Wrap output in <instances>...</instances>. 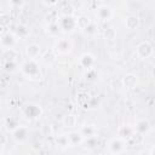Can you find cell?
Returning a JSON list of instances; mask_svg holds the SVG:
<instances>
[{
    "instance_id": "1",
    "label": "cell",
    "mask_w": 155,
    "mask_h": 155,
    "mask_svg": "<svg viewBox=\"0 0 155 155\" xmlns=\"http://www.w3.org/2000/svg\"><path fill=\"white\" fill-rule=\"evenodd\" d=\"M19 69H21V73L27 79H30V80H40L41 79V69H40V65L36 59L28 58L27 61H24L22 63Z\"/></svg>"
},
{
    "instance_id": "2",
    "label": "cell",
    "mask_w": 155,
    "mask_h": 155,
    "mask_svg": "<svg viewBox=\"0 0 155 155\" xmlns=\"http://www.w3.org/2000/svg\"><path fill=\"white\" fill-rule=\"evenodd\" d=\"M57 23L61 28V31H63L65 34H71L78 29L76 17L73 15H63V16L58 17Z\"/></svg>"
},
{
    "instance_id": "3",
    "label": "cell",
    "mask_w": 155,
    "mask_h": 155,
    "mask_svg": "<svg viewBox=\"0 0 155 155\" xmlns=\"http://www.w3.org/2000/svg\"><path fill=\"white\" fill-rule=\"evenodd\" d=\"M73 50V42L70 39H67V38H59V39H56L54 44H53V52L56 54H59V56H65V54H69Z\"/></svg>"
},
{
    "instance_id": "4",
    "label": "cell",
    "mask_w": 155,
    "mask_h": 155,
    "mask_svg": "<svg viewBox=\"0 0 155 155\" xmlns=\"http://www.w3.org/2000/svg\"><path fill=\"white\" fill-rule=\"evenodd\" d=\"M22 114L24 115V117L27 120H36L41 116L42 109L40 105H38L35 103H27L25 105H23Z\"/></svg>"
},
{
    "instance_id": "5",
    "label": "cell",
    "mask_w": 155,
    "mask_h": 155,
    "mask_svg": "<svg viewBox=\"0 0 155 155\" xmlns=\"http://www.w3.org/2000/svg\"><path fill=\"white\" fill-rule=\"evenodd\" d=\"M126 148H127V140H125L117 136L115 138L110 139L108 143V151L110 154H122L126 151Z\"/></svg>"
},
{
    "instance_id": "6",
    "label": "cell",
    "mask_w": 155,
    "mask_h": 155,
    "mask_svg": "<svg viewBox=\"0 0 155 155\" xmlns=\"http://www.w3.org/2000/svg\"><path fill=\"white\" fill-rule=\"evenodd\" d=\"M136 54L140 59H148L154 54V47L149 41H142L136 47Z\"/></svg>"
},
{
    "instance_id": "7",
    "label": "cell",
    "mask_w": 155,
    "mask_h": 155,
    "mask_svg": "<svg viewBox=\"0 0 155 155\" xmlns=\"http://www.w3.org/2000/svg\"><path fill=\"white\" fill-rule=\"evenodd\" d=\"M17 40H18L17 36L12 31H6L0 36V46L4 50L13 48L16 46V44H17Z\"/></svg>"
},
{
    "instance_id": "8",
    "label": "cell",
    "mask_w": 155,
    "mask_h": 155,
    "mask_svg": "<svg viewBox=\"0 0 155 155\" xmlns=\"http://www.w3.org/2000/svg\"><path fill=\"white\" fill-rule=\"evenodd\" d=\"M96 17L102 22H108L114 17V11L108 5H101L96 10Z\"/></svg>"
},
{
    "instance_id": "9",
    "label": "cell",
    "mask_w": 155,
    "mask_h": 155,
    "mask_svg": "<svg viewBox=\"0 0 155 155\" xmlns=\"http://www.w3.org/2000/svg\"><path fill=\"white\" fill-rule=\"evenodd\" d=\"M11 133H12V138H13L17 143H23V142L28 138L29 130H28V127H25V126H23V125H18Z\"/></svg>"
},
{
    "instance_id": "10",
    "label": "cell",
    "mask_w": 155,
    "mask_h": 155,
    "mask_svg": "<svg viewBox=\"0 0 155 155\" xmlns=\"http://www.w3.org/2000/svg\"><path fill=\"white\" fill-rule=\"evenodd\" d=\"M79 64L81 68H85V69H92L96 64V57L90 53V52H86V53H82L79 58Z\"/></svg>"
},
{
    "instance_id": "11",
    "label": "cell",
    "mask_w": 155,
    "mask_h": 155,
    "mask_svg": "<svg viewBox=\"0 0 155 155\" xmlns=\"http://www.w3.org/2000/svg\"><path fill=\"white\" fill-rule=\"evenodd\" d=\"M133 128H134V133H137L138 136H144V134H147V133L150 132L151 125H150L149 120H147V119H139L136 122V125H134Z\"/></svg>"
},
{
    "instance_id": "12",
    "label": "cell",
    "mask_w": 155,
    "mask_h": 155,
    "mask_svg": "<svg viewBox=\"0 0 155 155\" xmlns=\"http://www.w3.org/2000/svg\"><path fill=\"white\" fill-rule=\"evenodd\" d=\"M25 53L28 56V58H33V59H36L40 54H41V47L39 44H29L27 47H25Z\"/></svg>"
},
{
    "instance_id": "13",
    "label": "cell",
    "mask_w": 155,
    "mask_h": 155,
    "mask_svg": "<svg viewBox=\"0 0 155 155\" xmlns=\"http://www.w3.org/2000/svg\"><path fill=\"white\" fill-rule=\"evenodd\" d=\"M133 134H134V128H133L132 126H128V125L121 126V127L119 128V131H117V137H120V138H122V139H125V140L132 138Z\"/></svg>"
},
{
    "instance_id": "14",
    "label": "cell",
    "mask_w": 155,
    "mask_h": 155,
    "mask_svg": "<svg viewBox=\"0 0 155 155\" xmlns=\"http://www.w3.org/2000/svg\"><path fill=\"white\" fill-rule=\"evenodd\" d=\"M122 84L127 88H134L138 84V78H137V75H134L132 73H128L122 78Z\"/></svg>"
},
{
    "instance_id": "15",
    "label": "cell",
    "mask_w": 155,
    "mask_h": 155,
    "mask_svg": "<svg viewBox=\"0 0 155 155\" xmlns=\"http://www.w3.org/2000/svg\"><path fill=\"white\" fill-rule=\"evenodd\" d=\"M68 138H69L70 145H74V147L82 144L84 143V139H85L82 137V134L80 133V131H70L68 133Z\"/></svg>"
},
{
    "instance_id": "16",
    "label": "cell",
    "mask_w": 155,
    "mask_h": 155,
    "mask_svg": "<svg viewBox=\"0 0 155 155\" xmlns=\"http://www.w3.org/2000/svg\"><path fill=\"white\" fill-rule=\"evenodd\" d=\"M13 34L17 36V39H22V40H24V39H27V38L29 36L30 31H29V28H28L25 24H18V25L16 27Z\"/></svg>"
},
{
    "instance_id": "17",
    "label": "cell",
    "mask_w": 155,
    "mask_h": 155,
    "mask_svg": "<svg viewBox=\"0 0 155 155\" xmlns=\"http://www.w3.org/2000/svg\"><path fill=\"white\" fill-rule=\"evenodd\" d=\"M124 23H125V27L128 30H134V29H137L139 27V19H138V17L137 16H132V15L127 16L125 18V22Z\"/></svg>"
},
{
    "instance_id": "18",
    "label": "cell",
    "mask_w": 155,
    "mask_h": 155,
    "mask_svg": "<svg viewBox=\"0 0 155 155\" xmlns=\"http://www.w3.org/2000/svg\"><path fill=\"white\" fill-rule=\"evenodd\" d=\"M80 133L82 134L84 138H88L92 137L94 134H97V128L94 127V125H84L80 127Z\"/></svg>"
},
{
    "instance_id": "19",
    "label": "cell",
    "mask_w": 155,
    "mask_h": 155,
    "mask_svg": "<svg viewBox=\"0 0 155 155\" xmlns=\"http://www.w3.org/2000/svg\"><path fill=\"white\" fill-rule=\"evenodd\" d=\"M56 144H57V147H59V148H68V147H71V145H70V142H69V138H68V133L58 134V136L56 137Z\"/></svg>"
},
{
    "instance_id": "20",
    "label": "cell",
    "mask_w": 155,
    "mask_h": 155,
    "mask_svg": "<svg viewBox=\"0 0 155 155\" xmlns=\"http://www.w3.org/2000/svg\"><path fill=\"white\" fill-rule=\"evenodd\" d=\"M17 68H18V64L13 59H5L2 63V69L7 73H13L17 70Z\"/></svg>"
},
{
    "instance_id": "21",
    "label": "cell",
    "mask_w": 155,
    "mask_h": 155,
    "mask_svg": "<svg viewBox=\"0 0 155 155\" xmlns=\"http://www.w3.org/2000/svg\"><path fill=\"white\" fill-rule=\"evenodd\" d=\"M62 121H63V125H64L65 127H68V128H74V127L76 126L78 119H76V116L73 115V114H67V115L63 117Z\"/></svg>"
},
{
    "instance_id": "22",
    "label": "cell",
    "mask_w": 155,
    "mask_h": 155,
    "mask_svg": "<svg viewBox=\"0 0 155 155\" xmlns=\"http://www.w3.org/2000/svg\"><path fill=\"white\" fill-rule=\"evenodd\" d=\"M91 22H92V21L90 19V17H87V16H85V15H81V16L76 17V25H78V29H80L81 31H82Z\"/></svg>"
},
{
    "instance_id": "23",
    "label": "cell",
    "mask_w": 155,
    "mask_h": 155,
    "mask_svg": "<svg viewBox=\"0 0 155 155\" xmlns=\"http://www.w3.org/2000/svg\"><path fill=\"white\" fill-rule=\"evenodd\" d=\"M18 125H19V121H18V119L16 116H8V117L5 119V127H6L7 131L12 132Z\"/></svg>"
},
{
    "instance_id": "24",
    "label": "cell",
    "mask_w": 155,
    "mask_h": 155,
    "mask_svg": "<svg viewBox=\"0 0 155 155\" xmlns=\"http://www.w3.org/2000/svg\"><path fill=\"white\" fill-rule=\"evenodd\" d=\"M47 33L51 35V36H58V34L61 33V28L58 25L57 22H50L48 25H47Z\"/></svg>"
},
{
    "instance_id": "25",
    "label": "cell",
    "mask_w": 155,
    "mask_h": 155,
    "mask_svg": "<svg viewBox=\"0 0 155 155\" xmlns=\"http://www.w3.org/2000/svg\"><path fill=\"white\" fill-rule=\"evenodd\" d=\"M84 143L86 144V148H91V149L96 148L98 145V137H97V134H94L92 137H88V138H85Z\"/></svg>"
},
{
    "instance_id": "26",
    "label": "cell",
    "mask_w": 155,
    "mask_h": 155,
    "mask_svg": "<svg viewBox=\"0 0 155 155\" xmlns=\"http://www.w3.org/2000/svg\"><path fill=\"white\" fill-rule=\"evenodd\" d=\"M82 33H84L85 35H87V36H93V35L97 33V24H96L94 22H91V23L82 30Z\"/></svg>"
},
{
    "instance_id": "27",
    "label": "cell",
    "mask_w": 155,
    "mask_h": 155,
    "mask_svg": "<svg viewBox=\"0 0 155 155\" xmlns=\"http://www.w3.org/2000/svg\"><path fill=\"white\" fill-rule=\"evenodd\" d=\"M103 36H104V39H107V40H114L115 38H116V30L114 29V28H107V29H104V31H103Z\"/></svg>"
},
{
    "instance_id": "28",
    "label": "cell",
    "mask_w": 155,
    "mask_h": 155,
    "mask_svg": "<svg viewBox=\"0 0 155 155\" xmlns=\"http://www.w3.org/2000/svg\"><path fill=\"white\" fill-rule=\"evenodd\" d=\"M18 57V53L15 48H7L4 51V58L5 59H13L16 61V58Z\"/></svg>"
},
{
    "instance_id": "29",
    "label": "cell",
    "mask_w": 155,
    "mask_h": 155,
    "mask_svg": "<svg viewBox=\"0 0 155 155\" xmlns=\"http://www.w3.org/2000/svg\"><path fill=\"white\" fill-rule=\"evenodd\" d=\"M8 2L11 4L12 7H16V8H21L24 6L25 4V0H8Z\"/></svg>"
},
{
    "instance_id": "30",
    "label": "cell",
    "mask_w": 155,
    "mask_h": 155,
    "mask_svg": "<svg viewBox=\"0 0 155 155\" xmlns=\"http://www.w3.org/2000/svg\"><path fill=\"white\" fill-rule=\"evenodd\" d=\"M0 23L6 27V25L10 23V17H8L7 15H1V16H0Z\"/></svg>"
},
{
    "instance_id": "31",
    "label": "cell",
    "mask_w": 155,
    "mask_h": 155,
    "mask_svg": "<svg viewBox=\"0 0 155 155\" xmlns=\"http://www.w3.org/2000/svg\"><path fill=\"white\" fill-rule=\"evenodd\" d=\"M6 143H7V137L0 131V145H4V147H5Z\"/></svg>"
},
{
    "instance_id": "32",
    "label": "cell",
    "mask_w": 155,
    "mask_h": 155,
    "mask_svg": "<svg viewBox=\"0 0 155 155\" xmlns=\"http://www.w3.org/2000/svg\"><path fill=\"white\" fill-rule=\"evenodd\" d=\"M41 2L46 6H52V5H56L58 2V0H41Z\"/></svg>"
},
{
    "instance_id": "33",
    "label": "cell",
    "mask_w": 155,
    "mask_h": 155,
    "mask_svg": "<svg viewBox=\"0 0 155 155\" xmlns=\"http://www.w3.org/2000/svg\"><path fill=\"white\" fill-rule=\"evenodd\" d=\"M4 151V145H0V154Z\"/></svg>"
},
{
    "instance_id": "34",
    "label": "cell",
    "mask_w": 155,
    "mask_h": 155,
    "mask_svg": "<svg viewBox=\"0 0 155 155\" xmlns=\"http://www.w3.org/2000/svg\"><path fill=\"white\" fill-rule=\"evenodd\" d=\"M0 119H1V113H0Z\"/></svg>"
}]
</instances>
